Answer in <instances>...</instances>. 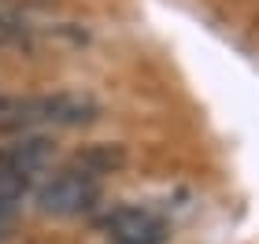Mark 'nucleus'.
<instances>
[{
    "label": "nucleus",
    "mask_w": 259,
    "mask_h": 244,
    "mask_svg": "<svg viewBox=\"0 0 259 244\" xmlns=\"http://www.w3.org/2000/svg\"><path fill=\"white\" fill-rule=\"evenodd\" d=\"M33 204L49 218H78L100 204V181L74 167H60L33 189Z\"/></svg>",
    "instance_id": "f257e3e1"
},
{
    "label": "nucleus",
    "mask_w": 259,
    "mask_h": 244,
    "mask_svg": "<svg viewBox=\"0 0 259 244\" xmlns=\"http://www.w3.org/2000/svg\"><path fill=\"white\" fill-rule=\"evenodd\" d=\"M97 229L108 244H167L170 222L148 204H115L97 215Z\"/></svg>",
    "instance_id": "f03ea898"
},
{
    "label": "nucleus",
    "mask_w": 259,
    "mask_h": 244,
    "mask_svg": "<svg viewBox=\"0 0 259 244\" xmlns=\"http://www.w3.org/2000/svg\"><path fill=\"white\" fill-rule=\"evenodd\" d=\"M100 115V100L81 89H60L26 100V130L33 126H89Z\"/></svg>",
    "instance_id": "7ed1b4c3"
},
{
    "label": "nucleus",
    "mask_w": 259,
    "mask_h": 244,
    "mask_svg": "<svg viewBox=\"0 0 259 244\" xmlns=\"http://www.w3.org/2000/svg\"><path fill=\"white\" fill-rule=\"evenodd\" d=\"M126 163V148L122 144H85V148H78L74 156H70L67 167H74L81 174H89V178H104V174H111V170H119Z\"/></svg>",
    "instance_id": "20e7f679"
}]
</instances>
